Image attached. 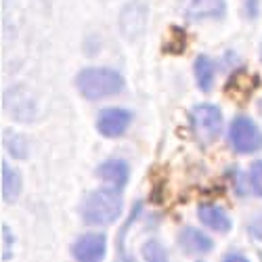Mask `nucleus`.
Masks as SVG:
<instances>
[{
  "label": "nucleus",
  "mask_w": 262,
  "mask_h": 262,
  "mask_svg": "<svg viewBox=\"0 0 262 262\" xmlns=\"http://www.w3.org/2000/svg\"><path fill=\"white\" fill-rule=\"evenodd\" d=\"M214 78H216V63L210 57L200 55L195 59V82H198L200 91L210 93L214 86Z\"/></svg>",
  "instance_id": "4468645a"
},
{
  "label": "nucleus",
  "mask_w": 262,
  "mask_h": 262,
  "mask_svg": "<svg viewBox=\"0 0 262 262\" xmlns=\"http://www.w3.org/2000/svg\"><path fill=\"white\" fill-rule=\"evenodd\" d=\"M147 17H149V7L145 3H141V0H130L120 13V32H122V36L130 42L139 40L145 34Z\"/></svg>",
  "instance_id": "39448f33"
},
{
  "label": "nucleus",
  "mask_w": 262,
  "mask_h": 262,
  "mask_svg": "<svg viewBox=\"0 0 262 262\" xmlns=\"http://www.w3.org/2000/svg\"><path fill=\"white\" fill-rule=\"evenodd\" d=\"M141 254H143L145 262H168V252L158 239H149V242H145L143 248H141Z\"/></svg>",
  "instance_id": "dca6fc26"
},
{
  "label": "nucleus",
  "mask_w": 262,
  "mask_h": 262,
  "mask_svg": "<svg viewBox=\"0 0 262 262\" xmlns=\"http://www.w3.org/2000/svg\"><path fill=\"white\" fill-rule=\"evenodd\" d=\"M122 195L116 189H99L84 198L80 216L86 225H112L122 214Z\"/></svg>",
  "instance_id": "f03ea898"
},
{
  "label": "nucleus",
  "mask_w": 262,
  "mask_h": 262,
  "mask_svg": "<svg viewBox=\"0 0 262 262\" xmlns=\"http://www.w3.org/2000/svg\"><path fill=\"white\" fill-rule=\"evenodd\" d=\"M229 143L237 154H256L262 149V130L252 118L237 116L229 126Z\"/></svg>",
  "instance_id": "20e7f679"
},
{
  "label": "nucleus",
  "mask_w": 262,
  "mask_h": 262,
  "mask_svg": "<svg viewBox=\"0 0 262 262\" xmlns=\"http://www.w3.org/2000/svg\"><path fill=\"white\" fill-rule=\"evenodd\" d=\"M260 59H262V47H260Z\"/></svg>",
  "instance_id": "b1692460"
},
{
  "label": "nucleus",
  "mask_w": 262,
  "mask_h": 262,
  "mask_svg": "<svg viewBox=\"0 0 262 262\" xmlns=\"http://www.w3.org/2000/svg\"><path fill=\"white\" fill-rule=\"evenodd\" d=\"M223 262H250V260L246 256H242V254H227Z\"/></svg>",
  "instance_id": "4be33fe9"
},
{
  "label": "nucleus",
  "mask_w": 262,
  "mask_h": 262,
  "mask_svg": "<svg viewBox=\"0 0 262 262\" xmlns=\"http://www.w3.org/2000/svg\"><path fill=\"white\" fill-rule=\"evenodd\" d=\"M24 189V179L17 168H11L7 162H3V200L7 204H15Z\"/></svg>",
  "instance_id": "ddd939ff"
},
{
  "label": "nucleus",
  "mask_w": 262,
  "mask_h": 262,
  "mask_svg": "<svg viewBox=\"0 0 262 262\" xmlns=\"http://www.w3.org/2000/svg\"><path fill=\"white\" fill-rule=\"evenodd\" d=\"M181 13L189 21L223 19L227 13L225 0H181Z\"/></svg>",
  "instance_id": "1a4fd4ad"
},
{
  "label": "nucleus",
  "mask_w": 262,
  "mask_h": 262,
  "mask_svg": "<svg viewBox=\"0 0 262 262\" xmlns=\"http://www.w3.org/2000/svg\"><path fill=\"white\" fill-rule=\"evenodd\" d=\"M198 262H202V260H198Z\"/></svg>",
  "instance_id": "393cba45"
},
{
  "label": "nucleus",
  "mask_w": 262,
  "mask_h": 262,
  "mask_svg": "<svg viewBox=\"0 0 262 262\" xmlns=\"http://www.w3.org/2000/svg\"><path fill=\"white\" fill-rule=\"evenodd\" d=\"M198 216L202 225H206L208 229L216 231V233H229L231 231V218L227 216V212L223 208H218L214 204H202L198 208Z\"/></svg>",
  "instance_id": "f8f14e48"
},
{
  "label": "nucleus",
  "mask_w": 262,
  "mask_h": 262,
  "mask_svg": "<svg viewBox=\"0 0 262 262\" xmlns=\"http://www.w3.org/2000/svg\"><path fill=\"white\" fill-rule=\"evenodd\" d=\"M5 107L17 122H34L36 118V101L28 93L26 86L15 84L5 93Z\"/></svg>",
  "instance_id": "423d86ee"
},
{
  "label": "nucleus",
  "mask_w": 262,
  "mask_h": 262,
  "mask_svg": "<svg viewBox=\"0 0 262 262\" xmlns=\"http://www.w3.org/2000/svg\"><path fill=\"white\" fill-rule=\"evenodd\" d=\"M5 147L9 151V156L15 160H26L30 154V145L24 135L15 133V130H5Z\"/></svg>",
  "instance_id": "2eb2a0df"
},
{
  "label": "nucleus",
  "mask_w": 262,
  "mask_h": 262,
  "mask_svg": "<svg viewBox=\"0 0 262 262\" xmlns=\"http://www.w3.org/2000/svg\"><path fill=\"white\" fill-rule=\"evenodd\" d=\"M191 122L195 137L204 145L214 143L223 133V112L212 103H200L191 109Z\"/></svg>",
  "instance_id": "7ed1b4c3"
},
{
  "label": "nucleus",
  "mask_w": 262,
  "mask_h": 262,
  "mask_svg": "<svg viewBox=\"0 0 262 262\" xmlns=\"http://www.w3.org/2000/svg\"><path fill=\"white\" fill-rule=\"evenodd\" d=\"M179 246L185 254L189 256H202V254H208L212 252L214 248V242L206 235L202 233L200 229H195V227H185L179 235Z\"/></svg>",
  "instance_id": "9b49d317"
},
{
  "label": "nucleus",
  "mask_w": 262,
  "mask_h": 262,
  "mask_svg": "<svg viewBox=\"0 0 262 262\" xmlns=\"http://www.w3.org/2000/svg\"><path fill=\"white\" fill-rule=\"evenodd\" d=\"M97 177H99L105 185L112 187V189L122 191V189L128 185V177H130L128 162L118 160V158L107 160V162H103V164L97 168Z\"/></svg>",
  "instance_id": "9d476101"
},
{
  "label": "nucleus",
  "mask_w": 262,
  "mask_h": 262,
  "mask_svg": "<svg viewBox=\"0 0 262 262\" xmlns=\"http://www.w3.org/2000/svg\"><path fill=\"white\" fill-rule=\"evenodd\" d=\"M130 122H133V114H130L128 109L105 107L97 116V130L107 139H116V137H122L126 133Z\"/></svg>",
  "instance_id": "0eeeda50"
},
{
  "label": "nucleus",
  "mask_w": 262,
  "mask_h": 262,
  "mask_svg": "<svg viewBox=\"0 0 262 262\" xmlns=\"http://www.w3.org/2000/svg\"><path fill=\"white\" fill-rule=\"evenodd\" d=\"M185 47H187V36H185V30L181 28H172L170 30V40L164 45V51L166 53H185Z\"/></svg>",
  "instance_id": "f3484780"
},
{
  "label": "nucleus",
  "mask_w": 262,
  "mask_h": 262,
  "mask_svg": "<svg viewBox=\"0 0 262 262\" xmlns=\"http://www.w3.org/2000/svg\"><path fill=\"white\" fill-rule=\"evenodd\" d=\"M3 235H5V260H11V250H13L15 237H13V231L9 229V225L3 227Z\"/></svg>",
  "instance_id": "aec40b11"
},
{
  "label": "nucleus",
  "mask_w": 262,
  "mask_h": 262,
  "mask_svg": "<svg viewBox=\"0 0 262 262\" xmlns=\"http://www.w3.org/2000/svg\"><path fill=\"white\" fill-rule=\"evenodd\" d=\"M248 231H250V235H252L254 239L262 242V214H260V216H256V218H252Z\"/></svg>",
  "instance_id": "6ab92c4d"
},
{
  "label": "nucleus",
  "mask_w": 262,
  "mask_h": 262,
  "mask_svg": "<svg viewBox=\"0 0 262 262\" xmlns=\"http://www.w3.org/2000/svg\"><path fill=\"white\" fill-rule=\"evenodd\" d=\"M118 250H120V256H122V260H124V262H133V260H130V256H126V254H124V250H122L120 246H118Z\"/></svg>",
  "instance_id": "5701e85b"
},
{
  "label": "nucleus",
  "mask_w": 262,
  "mask_h": 262,
  "mask_svg": "<svg viewBox=\"0 0 262 262\" xmlns=\"http://www.w3.org/2000/svg\"><path fill=\"white\" fill-rule=\"evenodd\" d=\"M248 181H250V187H252L254 195L262 198V160L252 162V166H250V174H248Z\"/></svg>",
  "instance_id": "a211bd4d"
},
{
  "label": "nucleus",
  "mask_w": 262,
  "mask_h": 262,
  "mask_svg": "<svg viewBox=\"0 0 262 262\" xmlns=\"http://www.w3.org/2000/svg\"><path fill=\"white\" fill-rule=\"evenodd\" d=\"M78 262H103L107 254V237L103 233H86L72 248Z\"/></svg>",
  "instance_id": "6e6552de"
},
{
  "label": "nucleus",
  "mask_w": 262,
  "mask_h": 262,
  "mask_svg": "<svg viewBox=\"0 0 262 262\" xmlns=\"http://www.w3.org/2000/svg\"><path fill=\"white\" fill-rule=\"evenodd\" d=\"M244 11L248 19H256L260 13V0H244Z\"/></svg>",
  "instance_id": "412c9836"
},
{
  "label": "nucleus",
  "mask_w": 262,
  "mask_h": 262,
  "mask_svg": "<svg viewBox=\"0 0 262 262\" xmlns=\"http://www.w3.org/2000/svg\"><path fill=\"white\" fill-rule=\"evenodd\" d=\"M76 86L84 99L99 101L124 91V78L112 68H84L76 76Z\"/></svg>",
  "instance_id": "f257e3e1"
}]
</instances>
